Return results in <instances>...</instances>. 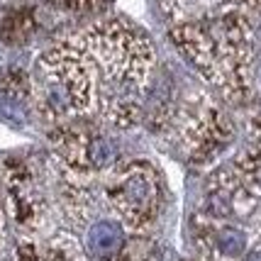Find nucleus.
<instances>
[{
  "mask_svg": "<svg viewBox=\"0 0 261 261\" xmlns=\"http://www.w3.org/2000/svg\"><path fill=\"white\" fill-rule=\"evenodd\" d=\"M98 76V110L108 122L132 127L142 117L154 73V46L125 20H102L73 37Z\"/></svg>",
  "mask_w": 261,
  "mask_h": 261,
  "instance_id": "f257e3e1",
  "label": "nucleus"
},
{
  "mask_svg": "<svg viewBox=\"0 0 261 261\" xmlns=\"http://www.w3.org/2000/svg\"><path fill=\"white\" fill-rule=\"evenodd\" d=\"M171 39L207 83L229 102H244L251 91L254 32L242 8H215L171 27Z\"/></svg>",
  "mask_w": 261,
  "mask_h": 261,
  "instance_id": "f03ea898",
  "label": "nucleus"
},
{
  "mask_svg": "<svg viewBox=\"0 0 261 261\" xmlns=\"http://www.w3.org/2000/svg\"><path fill=\"white\" fill-rule=\"evenodd\" d=\"M30 95L39 115L59 125L98 110V76L88 54L73 37L39 57Z\"/></svg>",
  "mask_w": 261,
  "mask_h": 261,
  "instance_id": "7ed1b4c3",
  "label": "nucleus"
},
{
  "mask_svg": "<svg viewBox=\"0 0 261 261\" xmlns=\"http://www.w3.org/2000/svg\"><path fill=\"white\" fill-rule=\"evenodd\" d=\"M207 213L213 217H249L261 227V149L242 151L227 169L213 176Z\"/></svg>",
  "mask_w": 261,
  "mask_h": 261,
  "instance_id": "20e7f679",
  "label": "nucleus"
},
{
  "mask_svg": "<svg viewBox=\"0 0 261 261\" xmlns=\"http://www.w3.org/2000/svg\"><path fill=\"white\" fill-rule=\"evenodd\" d=\"M176 132L183 154L198 166L220 156L234 135L227 113L205 93H198L183 102L176 115Z\"/></svg>",
  "mask_w": 261,
  "mask_h": 261,
  "instance_id": "39448f33",
  "label": "nucleus"
},
{
  "mask_svg": "<svg viewBox=\"0 0 261 261\" xmlns=\"http://www.w3.org/2000/svg\"><path fill=\"white\" fill-rule=\"evenodd\" d=\"M105 198L127 225L144 227L149 225L161 203V183L156 169L147 161L132 159L115 166L105 181Z\"/></svg>",
  "mask_w": 261,
  "mask_h": 261,
  "instance_id": "423d86ee",
  "label": "nucleus"
},
{
  "mask_svg": "<svg viewBox=\"0 0 261 261\" xmlns=\"http://www.w3.org/2000/svg\"><path fill=\"white\" fill-rule=\"evenodd\" d=\"M54 151L61 159L66 173L71 176H91L115 166L117 149L113 139L98 132L95 127L61 125L54 135Z\"/></svg>",
  "mask_w": 261,
  "mask_h": 261,
  "instance_id": "0eeeda50",
  "label": "nucleus"
},
{
  "mask_svg": "<svg viewBox=\"0 0 261 261\" xmlns=\"http://www.w3.org/2000/svg\"><path fill=\"white\" fill-rule=\"evenodd\" d=\"M125 244V234H122V225H117L113 220H102L95 222L88 232V249L93 256L98 259H113L122 251Z\"/></svg>",
  "mask_w": 261,
  "mask_h": 261,
  "instance_id": "6e6552de",
  "label": "nucleus"
},
{
  "mask_svg": "<svg viewBox=\"0 0 261 261\" xmlns=\"http://www.w3.org/2000/svg\"><path fill=\"white\" fill-rule=\"evenodd\" d=\"M37 20L30 8H10L0 15V42L5 44H22L34 34Z\"/></svg>",
  "mask_w": 261,
  "mask_h": 261,
  "instance_id": "1a4fd4ad",
  "label": "nucleus"
},
{
  "mask_svg": "<svg viewBox=\"0 0 261 261\" xmlns=\"http://www.w3.org/2000/svg\"><path fill=\"white\" fill-rule=\"evenodd\" d=\"M217 0H161V5L166 8L173 20H193V17H200L205 12L215 10Z\"/></svg>",
  "mask_w": 261,
  "mask_h": 261,
  "instance_id": "9d476101",
  "label": "nucleus"
},
{
  "mask_svg": "<svg viewBox=\"0 0 261 261\" xmlns=\"http://www.w3.org/2000/svg\"><path fill=\"white\" fill-rule=\"evenodd\" d=\"M0 91L5 93L10 100L20 102L32 93V79L24 73L22 68H8L0 76Z\"/></svg>",
  "mask_w": 261,
  "mask_h": 261,
  "instance_id": "9b49d317",
  "label": "nucleus"
},
{
  "mask_svg": "<svg viewBox=\"0 0 261 261\" xmlns=\"http://www.w3.org/2000/svg\"><path fill=\"white\" fill-rule=\"evenodd\" d=\"M215 247L222 256L234 259V256H239L242 251L247 249V237H244V232L237 227H222L215 237Z\"/></svg>",
  "mask_w": 261,
  "mask_h": 261,
  "instance_id": "f8f14e48",
  "label": "nucleus"
},
{
  "mask_svg": "<svg viewBox=\"0 0 261 261\" xmlns=\"http://www.w3.org/2000/svg\"><path fill=\"white\" fill-rule=\"evenodd\" d=\"M79 259V251H76V244L68 242V237H59V242H54L49 247V254H46V261H76Z\"/></svg>",
  "mask_w": 261,
  "mask_h": 261,
  "instance_id": "ddd939ff",
  "label": "nucleus"
},
{
  "mask_svg": "<svg viewBox=\"0 0 261 261\" xmlns=\"http://www.w3.org/2000/svg\"><path fill=\"white\" fill-rule=\"evenodd\" d=\"M17 261H37V254H34V247H32V244H22V247H20Z\"/></svg>",
  "mask_w": 261,
  "mask_h": 261,
  "instance_id": "4468645a",
  "label": "nucleus"
},
{
  "mask_svg": "<svg viewBox=\"0 0 261 261\" xmlns=\"http://www.w3.org/2000/svg\"><path fill=\"white\" fill-rule=\"evenodd\" d=\"M242 8H249V10H261V0H237Z\"/></svg>",
  "mask_w": 261,
  "mask_h": 261,
  "instance_id": "2eb2a0df",
  "label": "nucleus"
},
{
  "mask_svg": "<svg viewBox=\"0 0 261 261\" xmlns=\"http://www.w3.org/2000/svg\"><path fill=\"white\" fill-rule=\"evenodd\" d=\"M247 261H261V251H251L249 256H247Z\"/></svg>",
  "mask_w": 261,
  "mask_h": 261,
  "instance_id": "dca6fc26",
  "label": "nucleus"
}]
</instances>
